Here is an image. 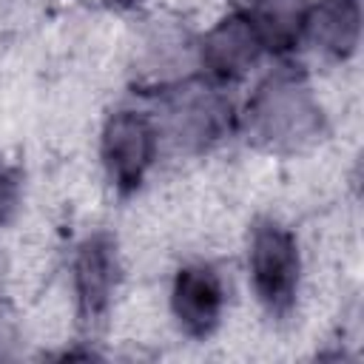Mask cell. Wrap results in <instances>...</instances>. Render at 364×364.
<instances>
[{
	"mask_svg": "<svg viewBox=\"0 0 364 364\" xmlns=\"http://www.w3.org/2000/svg\"><path fill=\"white\" fill-rule=\"evenodd\" d=\"M247 139L270 154H296L324 131V111L307 77L287 65L259 82L245 108Z\"/></svg>",
	"mask_w": 364,
	"mask_h": 364,
	"instance_id": "cell-1",
	"label": "cell"
},
{
	"mask_svg": "<svg viewBox=\"0 0 364 364\" xmlns=\"http://www.w3.org/2000/svg\"><path fill=\"white\" fill-rule=\"evenodd\" d=\"M247 270L259 304L270 316L284 318L296 304L301 256L296 236L282 222L259 219L253 225L247 245Z\"/></svg>",
	"mask_w": 364,
	"mask_h": 364,
	"instance_id": "cell-2",
	"label": "cell"
},
{
	"mask_svg": "<svg viewBox=\"0 0 364 364\" xmlns=\"http://www.w3.org/2000/svg\"><path fill=\"white\" fill-rule=\"evenodd\" d=\"M162 94H165V125L179 148L205 151L230 134L233 105L216 85L179 80L173 85H165Z\"/></svg>",
	"mask_w": 364,
	"mask_h": 364,
	"instance_id": "cell-3",
	"label": "cell"
},
{
	"mask_svg": "<svg viewBox=\"0 0 364 364\" xmlns=\"http://www.w3.org/2000/svg\"><path fill=\"white\" fill-rule=\"evenodd\" d=\"M159 148V131L156 125L142 114L131 108L114 111L102 125L100 139V156L108 173V182L122 193H134L145 173L151 171Z\"/></svg>",
	"mask_w": 364,
	"mask_h": 364,
	"instance_id": "cell-4",
	"label": "cell"
},
{
	"mask_svg": "<svg viewBox=\"0 0 364 364\" xmlns=\"http://www.w3.org/2000/svg\"><path fill=\"white\" fill-rule=\"evenodd\" d=\"M119 282V253L117 242L108 233H91L85 236L71 262V284H74V301H77V318L80 327L91 336L97 333L108 313Z\"/></svg>",
	"mask_w": 364,
	"mask_h": 364,
	"instance_id": "cell-5",
	"label": "cell"
},
{
	"mask_svg": "<svg viewBox=\"0 0 364 364\" xmlns=\"http://www.w3.org/2000/svg\"><path fill=\"white\" fill-rule=\"evenodd\" d=\"M264 46L247 11L225 14L199 43V65L213 82H236L262 57Z\"/></svg>",
	"mask_w": 364,
	"mask_h": 364,
	"instance_id": "cell-6",
	"label": "cell"
},
{
	"mask_svg": "<svg viewBox=\"0 0 364 364\" xmlns=\"http://www.w3.org/2000/svg\"><path fill=\"white\" fill-rule=\"evenodd\" d=\"M225 310V287L210 264H185L173 276L171 313L179 330L191 338H208Z\"/></svg>",
	"mask_w": 364,
	"mask_h": 364,
	"instance_id": "cell-7",
	"label": "cell"
},
{
	"mask_svg": "<svg viewBox=\"0 0 364 364\" xmlns=\"http://www.w3.org/2000/svg\"><path fill=\"white\" fill-rule=\"evenodd\" d=\"M304 37L330 60H347L361 40V0H318L307 9Z\"/></svg>",
	"mask_w": 364,
	"mask_h": 364,
	"instance_id": "cell-8",
	"label": "cell"
},
{
	"mask_svg": "<svg viewBox=\"0 0 364 364\" xmlns=\"http://www.w3.org/2000/svg\"><path fill=\"white\" fill-rule=\"evenodd\" d=\"M307 0H259L250 6L253 26L259 31V40L264 51L287 54L299 46L304 37V20H307Z\"/></svg>",
	"mask_w": 364,
	"mask_h": 364,
	"instance_id": "cell-9",
	"label": "cell"
},
{
	"mask_svg": "<svg viewBox=\"0 0 364 364\" xmlns=\"http://www.w3.org/2000/svg\"><path fill=\"white\" fill-rule=\"evenodd\" d=\"M20 205V179L11 165L0 159V222H9Z\"/></svg>",
	"mask_w": 364,
	"mask_h": 364,
	"instance_id": "cell-10",
	"label": "cell"
},
{
	"mask_svg": "<svg viewBox=\"0 0 364 364\" xmlns=\"http://www.w3.org/2000/svg\"><path fill=\"white\" fill-rule=\"evenodd\" d=\"M14 338H17L14 316H11V310L0 301V355H6V353H9V347L14 344Z\"/></svg>",
	"mask_w": 364,
	"mask_h": 364,
	"instance_id": "cell-11",
	"label": "cell"
},
{
	"mask_svg": "<svg viewBox=\"0 0 364 364\" xmlns=\"http://www.w3.org/2000/svg\"><path fill=\"white\" fill-rule=\"evenodd\" d=\"M114 9H136L142 0H108Z\"/></svg>",
	"mask_w": 364,
	"mask_h": 364,
	"instance_id": "cell-12",
	"label": "cell"
},
{
	"mask_svg": "<svg viewBox=\"0 0 364 364\" xmlns=\"http://www.w3.org/2000/svg\"><path fill=\"white\" fill-rule=\"evenodd\" d=\"M236 3H247V6H253V3H259V0H236Z\"/></svg>",
	"mask_w": 364,
	"mask_h": 364,
	"instance_id": "cell-13",
	"label": "cell"
}]
</instances>
